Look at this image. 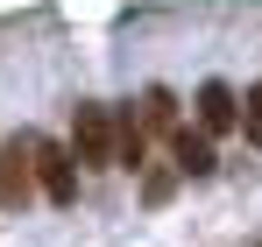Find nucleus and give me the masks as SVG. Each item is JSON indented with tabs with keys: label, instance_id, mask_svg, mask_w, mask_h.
<instances>
[{
	"label": "nucleus",
	"instance_id": "39448f33",
	"mask_svg": "<svg viewBox=\"0 0 262 247\" xmlns=\"http://www.w3.org/2000/svg\"><path fill=\"white\" fill-rule=\"evenodd\" d=\"M29 169H36V163H21V149H14V156L0 163V205H14V198L29 191Z\"/></svg>",
	"mask_w": 262,
	"mask_h": 247
},
{
	"label": "nucleus",
	"instance_id": "f257e3e1",
	"mask_svg": "<svg viewBox=\"0 0 262 247\" xmlns=\"http://www.w3.org/2000/svg\"><path fill=\"white\" fill-rule=\"evenodd\" d=\"M71 156L85 169H121V113L99 106V99H78V113H71Z\"/></svg>",
	"mask_w": 262,
	"mask_h": 247
},
{
	"label": "nucleus",
	"instance_id": "20e7f679",
	"mask_svg": "<svg viewBox=\"0 0 262 247\" xmlns=\"http://www.w3.org/2000/svg\"><path fill=\"white\" fill-rule=\"evenodd\" d=\"M170 149H177V169H184V177H213V134H206V127H199V134H191V127H177V141H170Z\"/></svg>",
	"mask_w": 262,
	"mask_h": 247
},
{
	"label": "nucleus",
	"instance_id": "7ed1b4c3",
	"mask_svg": "<svg viewBox=\"0 0 262 247\" xmlns=\"http://www.w3.org/2000/svg\"><path fill=\"white\" fill-rule=\"evenodd\" d=\"M234 120H241V92L220 85V78H206L199 85V127H206V134H227Z\"/></svg>",
	"mask_w": 262,
	"mask_h": 247
},
{
	"label": "nucleus",
	"instance_id": "1a4fd4ad",
	"mask_svg": "<svg viewBox=\"0 0 262 247\" xmlns=\"http://www.w3.org/2000/svg\"><path fill=\"white\" fill-rule=\"evenodd\" d=\"M255 247H262V240H255Z\"/></svg>",
	"mask_w": 262,
	"mask_h": 247
},
{
	"label": "nucleus",
	"instance_id": "6e6552de",
	"mask_svg": "<svg viewBox=\"0 0 262 247\" xmlns=\"http://www.w3.org/2000/svg\"><path fill=\"white\" fill-rule=\"evenodd\" d=\"M177 177H184V169H149V184H142V191H149V205H163V198H170Z\"/></svg>",
	"mask_w": 262,
	"mask_h": 247
},
{
	"label": "nucleus",
	"instance_id": "0eeeda50",
	"mask_svg": "<svg viewBox=\"0 0 262 247\" xmlns=\"http://www.w3.org/2000/svg\"><path fill=\"white\" fill-rule=\"evenodd\" d=\"M241 127H248V141H262V85H248V99H241Z\"/></svg>",
	"mask_w": 262,
	"mask_h": 247
},
{
	"label": "nucleus",
	"instance_id": "423d86ee",
	"mask_svg": "<svg viewBox=\"0 0 262 247\" xmlns=\"http://www.w3.org/2000/svg\"><path fill=\"white\" fill-rule=\"evenodd\" d=\"M142 120H149V127H170V120H177V99L163 92V85H156V92L142 99Z\"/></svg>",
	"mask_w": 262,
	"mask_h": 247
},
{
	"label": "nucleus",
	"instance_id": "f03ea898",
	"mask_svg": "<svg viewBox=\"0 0 262 247\" xmlns=\"http://www.w3.org/2000/svg\"><path fill=\"white\" fill-rule=\"evenodd\" d=\"M29 163H36V184H43L50 205H71L78 198V156L57 149V141H29Z\"/></svg>",
	"mask_w": 262,
	"mask_h": 247
}]
</instances>
